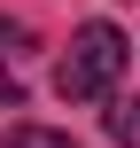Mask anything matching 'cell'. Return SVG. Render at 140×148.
Instances as JSON below:
<instances>
[{"instance_id": "1", "label": "cell", "mask_w": 140, "mask_h": 148, "mask_svg": "<svg viewBox=\"0 0 140 148\" xmlns=\"http://www.w3.org/2000/svg\"><path fill=\"white\" fill-rule=\"evenodd\" d=\"M125 62H132L125 31L94 16V23H78V31H70V55L55 62V94H62V101H109V94H117V78H125Z\"/></svg>"}, {"instance_id": "2", "label": "cell", "mask_w": 140, "mask_h": 148, "mask_svg": "<svg viewBox=\"0 0 140 148\" xmlns=\"http://www.w3.org/2000/svg\"><path fill=\"white\" fill-rule=\"evenodd\" d=\"M101 117H109V140L117 148H140V94H109Z\"/></svg>"}, {"instance_id": "3", "label": "cell", "mask_w": 140, "mask_h": 148, "mask_svg": "<svg viewBox=\"0 0 140 148\" xmlns=\"http://www.w3.org/2000/svg\"><path fill=\"white\" fill-rule=\"evenodd\" d=\"M0 148H78V140H70V133H47V125H8Z\"/></svg>"}, {"instance_id": "4", "label": "cell", "mask_w": 140, "mask_h": 148, "mask_svg": "<svg viewBox=\"0 0 140 148\" xmlns=\"http://www.w3.org/2000/svg\"><path fill=\"white\" fill-rule=\"evenodd\" d=\"M8 55H31V23H16V16H0V62Z\"/></svg>"}, {"instance_id": "5", "label": "cell", "mask_w": 140, "mask_h": 148, "mask_svg": "<svg viewBox=\"0 0 140 148\" xmlns=\"http://www.w3.org/2000/svg\"><path fill=\"white\" fill-rule=\"evenodd\" d=\"M0 101H8V109H23V86H16V78H0Z\"/></svg>"}]
</instances>
